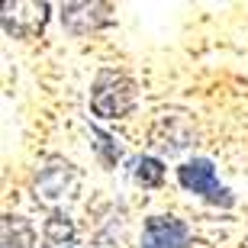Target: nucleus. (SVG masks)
Wrapping results in <instances>:
<instances>
[{
    "mask_svg": "<svg viewBox=\"0 0 248 248\" xmlns=\"http://www.w3.org/2000/svg\"><path fill=\"white\" fill-rule=\"evenodd\" d=\"M132 177H136V184H142V187H158L165 181V165L152 155H142V158H136Z\"/></svg>",
    "mask_w": 248,
    "mask_h": 248,
    "instance_id": "nucleus-10",
    "label": "nucleus"
},
{
    "mask_svg": "<svg viewBox=\"0 0 248 248\" xmlns=\"http://www.w3.org/2000/svg\"><path fill=\"white\" fill-rule=\"evenodd\" d=\"M48 3L42 0H7L3 10H0V23H3V32L13 39H32L39 36L48 23Z\"/></svg>",
    "mask_w": 248,
    "mask_h": 248,
    "instance_id": "nucleus-4",
    "label": "nucleus"
},
{
    "mask_svg": "<svg viewBox=\"0 0 248 248\" xmlns=\"http://www.w3.org/2000/svg\"><path fill=\"white\" fill-rule=\"evenodd\" d=\"M87 129H91V139H93V155H97V161H100L107 171H113V168L123 161V145L110 132H103L100 126H87Z\"/></svg>",
    "mask_w": 248,
    "mask_h": 248,
    "instance_id": "nucleus-9",
    "label": "nucleus"
},
{
    "mask_svg": "<svg viewBox=\"0 0 248 248\" xmlns=\"http://www.w3.org/2000/svg\"><path fill=\"white\" fill-rule=\"evenodd\" d=\"M139 100V87L136 81H129L126 74L116 71H100L97 81H93L91 91V110L93 116H103V120H123L132 113Z\"/></svg>",
    "mask_w": 248,
    "mask_h": 248,
    "instance_id": "nucleus-2",
    "label": "nucleus"
},
{
    "mask_svg": "<svg viewBox=\"0 0 248 248\" xmlns=\"http://www.w3.org/2000/svg\"><path fill=\"white\" fill-rule=\"evenodd\" d=\"M190 229L174 216H148L142 226V245L139 248H187Z\"/></svg>",
    "mask_w": 248,
    "mask_h": 248,
    "instance_id": "nucleus-6",
    "label": "nucleus"
},
{
    "mask_svg": "<svg viewBox=\"0 0 248 248\" xmlns=\"http://www.w3.org/2000/svg\"><path fill=\"white\" fill-rule=\"evenodd\" d=\"M36 245V229L26 216L7 213L0 226V248H32Z\"/></svg>",
    "mask_w": 248,
    "mask_h": 248,
    "instance_id": "nucleus-8",
    "label": "nucleus"
},
{
    "mask_svg": "<svg viewBox=\"0 0 248 248\" xmlns=\"http://www.w3.org/2000/svg\"><path fill=\"white\" fill-rule=\"evenodd\" d=\"M113 19V7L100 3V0H74V3H62V26L71 36H91L97 29H103Z\"/></svg>",
    "mask_w": 248,
    "mask_h": 248,
    "instance_id": "nucleus-5",
    "label": "nucleus"
},
{
    "mask_svg": "<svg viewBox=\"0 0 248 248\" xmlns=\"http://www.w3.org/2000/svg\"><path fill=\"white\" fill-rule=\"evenodd\" d=\"M177 181H181V187H184V190L203 197V200L213 203V206L229 210L232 203H235L232 190L222 184L219 177H216V168H213L210 158H190V161H184V165L177 168Z\"/></svg>",
    "mask_w": 248,
    "mask_h": 248,
    "instance_id": "nucleus-3",
    "label": "nucleus"
},
{
    "mask_svg": "<svg viewBox=\"0 0 248 248\" xmlns=\"http://www.w3.org/2000/svg\"><path fill=\"white\" fill-rule=\"evenodd\" d=\"M78 187H81V168H74L68 158H48L36 171L32 200L46 206L48 213H55L78 193Z\"/></svg>",
    "mask_w": 248,
    "mask_h": 248,
    "instance_id": "nucleus-1",
    "label": "nucleus"
},
{
    "mask_svg": "<svg viewBox=\"0 0 248 248\" xmlns=\"http://www.w3.org/2000/svg\"><path fill=\"white\" fill-rule=\"evenodd\" d=\"M78 232H74V222L64 210L48 213L46 226H42V248H71Z\"/></svg>",
    "mask_w": 248,
    "mask_h": 248,
    "instance_id": "nucleus-7",
    "label": "nucleus"
}]
</instances>
